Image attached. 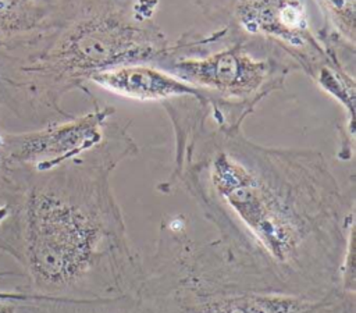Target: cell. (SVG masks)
<instances>
[{
	"instance_id": "8992f818",
	"label": "cell",
	"mask_w": 356,
	"mask_h": 313,
	"mask_svg": "<svg viewBox=\"0 0 356 313\" xmlns=\"http://www.w3.org/2000/svg\"><path fill=\"white\" fill-rule=\"evenodd\" d=\"M204 15L224 24L222 38L298 64L316 79L328 65L345 64L312 33L306 0H196Z\"/></svg>"
},
{
	"instance_id": "30bf717a",
	"label": "cell",
	"mask_w": 356,
	"mask_h": 313,
	"mask_svg": "<svg viewBox=\"0 0 356 313\" xmlns=\"http://www.w3.org/2000/svg\"><path fill=\"white\" fill-rule=\"evenodd\" d=\"M134 296L76 299L50 296L19 287L15 313H129Z\"/></svg>"
},
{
	"instance_id": "7c38bea8",
	"label": "cell",
	"mask_w": 356,
	"mask_h": 313,
	"mask_svg": "<svg viewBox=\"0 0 356 313\" xmlns=\"http://www.w3.org/2000/svg\"><path fill=\"white\" fill-rule=\"evenodd\" d=\"M24 179V171L10 167L0 157V202L11 203L18 196Z\"/></svg>"
},
{
	"instance_id": "5b68a950",
	"label": "cell",
	"mask_w": 356,
	"mask_h": 313,
	"mask_svg": "<svg viewBox=\"0 0 356 313\" xmlns=\"http://www.w3.org/2000/svg\"><path fill=\"white\" fill-rule=\"evenodd\" d=\"M154 65L199 89L210 103L213 120L228 127H241L254 106L296 68L281 57L256 58L238 42H225L224 49L204 56L179 54L171 46Z\"/></svg>"
},
{
	"instance_id": "6da1fadb",
	"label": "cell",
	"mask_w": 356,
	"mask_h": 313,
	"mask_svg": "<svg viewBox=\"0 0 356 313\" xmlns=\"http://www.w3.org/2000/svg\"><path fill=\"white\" fill-rule=\"evenodd\" d=\"M163 106L175 135L164 192L184 188L214 230L199 243L184 225L161 227L192 275L305 298L356 292L353 189L343 191L320 152L259 145L191 96Z\"/></svg>"
},
{
	"instance_id": "277c9868",
	"label": "cell",
	"mask_w": 356,
	"mask_h": 313,
	"mask_svg": "<svg viewBox=\"0 0 356 313\" xmlns=\"http://www.w3.org/2000/svg\"><path fill=\"white\" fill-rule=\"evenodd\" d=\"M129 313H356V292L305 298L214 285L192 275L159 241Z\"/></svg>"
},
{
	"instance_id": "5bb4252c",
	"label": "cell",
	"mask_w": 356,
	"mask_h": 313,
	"mask_svg": "<svg viewBox=\"0 0 356 313\" xmlns=\"http://www.w3.org/2000/svg\"><path fill=\"white\" fill-rule=\"evenodd\" d=\"M11 213V203H3L0 202V227L4 224V221L8 218Z\"/></svg>"
},
{
	"instance_id": "4fadbf2b",
	"label": "cell",
	"mask_w": 356,
	"mask_h": 313,
	"mask_svg": "<svg viewBox=\"0 0 356 313\" xmlns=\"http://www.w3.org/2000/svg\"><path fill=\"white\" fill-rule=\"evenodd\" d=\"M19 287L13 289H0V313H15Z\"/></svg>"
},
{
	"instance_id": "ba28073f",
	"label": "cell",
	"mask_w": 356,
	"mask_h": 313,
	"mask_svg": "<svg viewBox=\"0 0 356 313\" xmlns=\"http://www.w3.org/2000/svg\"><path fill=\"white\" fill-rule=\"evenodd\" d=\"M83 0H0V79L36 56Z\"/></svg>"
},
{
	"instance_id": "52a82bcc",
	"label": "cell",
	"mask_w": 356,
	"mask_h": 313,
	"mask_svg": "<svg viewBox=\"0 0 356 313\" xmlns=\"http://www.w3.org/2000/svg\"><path fill=\"white\" fill-rule=\"evenodd\" d=\"M114 109L96 104L82 115L24 132L0 131V157L13 168L40 171L81 157L104 143L120 125Z\"/></svg>"
},
{
	"instance_id": "8fae6325",
	"label": "cell",
	"mask_w": 356,
	"mask_h": 313,
	"mask_svg": "<svg viewBox=\"0 0 356 313\" xmlns=\"http://www.w3.org/2000/svg\"><path fill=\"white\" fill-rule=\"evenodd\" d=\"M331 28L324 35L335 36L349 46H355L356 0H314Z\"/></svg>"
},
{
	"instance_id": "7a4b0ae2",
	"label": "cell",
	"mask_w": 356,
	"mask_h": 313,
	"mask_svg": "<svg viewBox=\"0 0 356 313\" xmlns=\"http://www.w3.org/2000/svg\"><path fill=\"white\" fill-rule=\"evenodd\" d=\"M138 152L124 125L95 150L22 170V186L0 227V250L33 292L76 299L135 296L146 267L129 241L111 174Z\"/></svg>"
},
{
	"instance_id": "3957f363",
	"label": "cell",
	"mask_w": 356,
	"mask_h": 313,
	"mask_svg": "<svg viewBox=\"0 0 356 313\" xmlns=\"http://www.w3.org/2000/svg\"><path fill=\"white\" fill-rule=\"evenodd\" d=\"M157 0H83L43 49L0 79V110L46 125L70 118L63 97L89 75L124 64L161 61L171 51L153 22Z\"/></svg>"
},
{
	"instance_id": "9c48e42d",
	"label": "cell",
	"mask_w": 356,
	"mask_h": 313,
	"mask_svg": "<svg viewBox=\"0 0 356 313\" xmlns=\"http://www.w3.org/2000/svg\"><path fill=\"white\" fill-rule=\"evenodd\" d=\"M92 82L117 96L140 102H168L192 96L206 100V96L189 83L175 78L153 64L135 63L96 71L89 75Z\"/></svg>"
}]
</instances>
